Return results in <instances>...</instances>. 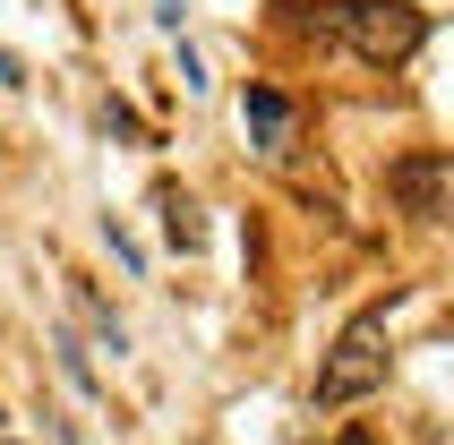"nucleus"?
I'll return each mask as SVG.
<instances>
[{
  "label": "nucleus",
  "instance_id": "nucleus-1",
  "mask_svg": "<svg viewBox=\"0 0 454 445\" xmlns=\"http://www.w3.org/2000/svg\"><path fill=\"white\" fill-rule=\"evenodd\" d=\"M317 18H326L360 60H378V69H395V60H411V51L429 43V18L403 9V0H317Z\"/></svg>",
  "mask_w": 454,
  "mask_h": 445
},
{
  "label": "nucleus",
  "instance_id": "nucleus-2",
  "mask_svg": "<svg viewBox=\"0 0 454 445\" xmlns=\"http://www.w3.org/2000/svg\"><path fill=\"white\" fill-rule=\"evenodd\" d=\"M378 386H386V317H352L343 343L326 351V369H317V402H360Z\"/></svg>",
  "mask_w": 454,
  "mask_h": 445
},
{
  "label": "nucleus",
  "instance_id": "nucleus-3",
  "mask_svg": "<svg viewBox=\"0 0 454 445\" xmlns=\"http://www.w3.org/2000/svg\"><path fill=\"white\" fill-rule=\"evenodd\" d=\"M240 121L257 129V154H283V137H292V103H283L275 86H249V95H240Z\"/></svg>",
  "mask_w": 454,
  "mask_h": 445
},
{
  "label": "nucleus",
  "instance_id": "nucleus-4",
  "mask_svg": "<svg viewBox=\"0 0 454 445\" xmlns=\"http://www.w3.org/2000/svg\"><path fill=\"white\" fill-rule=\"evenodd\" d=\"M154 215H163V231H172V248H198V240H206L198 206L180 198V189H154Z\"/></svg>",
  "mask_w": 454,
  "mask_h": 445
},
{
  "label": "nucleus",
  "instance_id": "nucleus-5",
  "mask_svg": "<svg viewBox=\"0 0 454 445\" xmlns=\"http://www.w3.org/2000/svg\"><path fill=\"white\" fill-rule=\"evenodd\" d=\"M403 198H411V215H437V198H446V163H437V154L403 172Z\"/></svg>",
  "mask_w": 454,
  "mask_h": 445
},
{
  "label": "nucleus",
  "instance_id": "nucleus-6",
  "mask_svg": "<svg viewBox=\"0 0 454 445\" xmlns=\"http://www.w3.org/2000/svg\"><path fill=\"white\" fill-rule=\"evenodd\" d=\"M51 351H60V377H69L77 394H95V360L77 351V334H51Z\"/></svg>",
  "mask_w": 454,
  "mask_h": 445
},
{
  "label": "nucleus",
  "instance_id": "nucleus-7",
  "mask_svg": "<svg viewBox=\"0 0 454 445\" xmlns=\"http://www.w3.org/2000/svg\"><path fill=\"white\" fill-rule=\"evenodd\" d=\"M77 308H86V325H95V334H103V351H129V325L112 317V308H103L95 292H77Z\"/></svg>",
  "mask_w": 454,
  "mask_h": 445
},
{
  "label": "nucleus",
  "instance_id": "nucleus-8",
  "mask_svg": "<svg viewBox=\"0 0 454 445\" xmlns=\"http://www.w3.org/2000/svg\"><path fill=\"white\" fill-rule=\"evenodd\" d=\"M103 240H112V257H121V266H129V274H137V266H146V248H137V240H129V231H121V222H103Z\"/></svg>",
  "mask_w": 454,
  "mask_h": 445
},
{
  "label": "nucleus",
  "instance_id": "nucleus-9",
  "mask_svg": "<svg viewBox=\"0 0 454 445\" xmlns=\"http://www.w3.org/2000/svg\"><path fill=\"white\" fill-rule=\"evenodd\" d=\"M180 95H206V60L189 43H180Z\"/></svg>",
  "mask_w": 454,
  "mask_h": 445
},
{
  "label": "nucleus",
  "instance_id": "nucleus-10",
  "mask_svg": "<svg viewBox=\"0 0 454 445\" xmlns=\"http://www.w3.org/2000/svg\"><path fill=\"white\" fill-rule=\"evenodd\" d=\"M180 18H189V0H154V26L163 35H180Z\"/></svg>",
  "mask_w": 454,
  "mask_h": 445
}]
</instances>
